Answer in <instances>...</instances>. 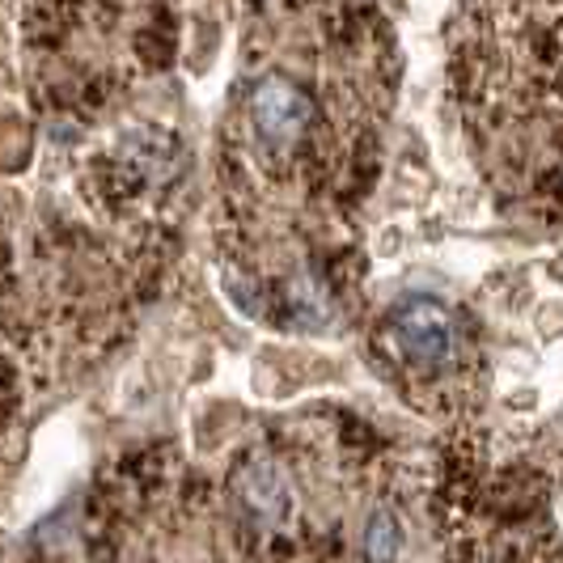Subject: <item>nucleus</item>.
Instances as JSON below:
<instances>
[{
    "label": "nucleus",
    "mask_w": 563,
    "mask_h": 563,
    "mask_svg": "<svg viewBox=\"0 0 563 563\" xmlns=\"http://www.w3.org/2000/svg\"><path fill=\"white\" fill-rule=\"evenodd\" d=\"M251 119L254 132L272 148H288L301 141L306 128L313 123V102L310 93L288 77H263L251 93Z\"/></svg>",
    "instance_id": "nucleus-2"
},
{
    "label": "nucleus",
    "mask_w": 563,
    "mask_h": 563,
    "mask_svg": "<svg viewBox=\"0 0 563 563\" xmlns=\"http://www.w3.org/2000/svg\"><path fill=\"white\" fill-rule=\"evenodd\" d=\"M395 339L407 361L423 368H441L453 356V318L441 301L411 292L395 306Z\"/></svg>",
    "instance_id": "nucleus-1"
},
{
    "label": "nucleus",
    "mask_w": 563,
    "mask_h": 563,
    "mask_svg": "<svg viewBox=\"0 0 563 563\" xmlns=\"http://www.w3.org/2000/svg\"><path fill=\"white\" fill-rule=\"evenodd\" d=\"M233 492H238L242 505L251 508V517L267 521V526H280L292 512V483L272 457H251L246 466H238L233 471Z\"/></svg>",
    "instance_id": "nucleus-3"
},
{
    "label": "nucleus",
    "mask_w": 563,
    "mask_h": 563,
    "mask_svg": "<svg viewBox=\"0 0 563 563\" xmlns=\"http://www.w3.org/2000/svg\"><path fill=\"white\" fill-rule=\"evenodd\" d=\"M402 551V530L395 512H373L365 530V560L368 563H395Z\"/></svg>",
    "instance_id": "nucleus-4"
}]
</instances>
